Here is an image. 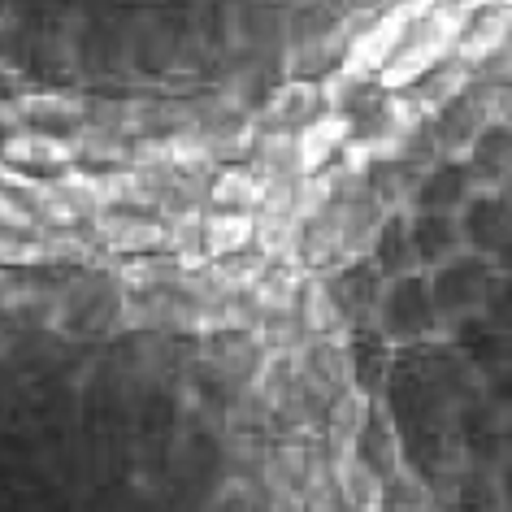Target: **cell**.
<instances>
[{"label":"cell","mask_w":512,"mask_h":512,"mask_svg":"<svg viewBox=\"0 0 512 512\" xmlns=\"http://www.w3.org/2000/svg\"><path fill=\"white\" fill-rule=\"evenodd\" d=\"M270 495L278 508L296 512H330V465L317 447H278L265 456Z\"/></svg>","instance_id":"7a4b0ae2"},{"label":"cell","mask_w":512,"mask_h":512,"mask_svg":"<svg viewBox=\"0 0 512 512\" xmlns=\"http://www.w3.org/2000/svg\"><path fill=\"white\" fill-rule=\"evenodd\" d=\"M508 40H512V5H495V9H486L482 18L469 22L465 40L456 48V61L473 74V70H482L486 61H495L504 53Z\"/></svg>","instance_id":"5b68a950"},{"label":"cell","mask_w":512,"mask_h":512,"mask_svg":"<svg viewBox=\"0 0 512 512\" xmlns=\"http://www.w3.org/2000/svg\"><path fill=\"white\" fill-rule=\"evenodd\" d=\"M326 100H322V83H287L283 92L270 96V105H265V122H270V131H304L309 122L322 118Z\"/></svg>","instance_id":"ba28073f"},{"label":"cell","mask_w":512,"mask_h":512,"mask_svg":"<svg viewBox=\"0 0 512 512\" xmlns=\"http://www.w3.org/2000/svg\"><path fill=\"white\" fill-rule=\"evenodd\" d=\"M74 148H79V161H96V165H122L131 161V139L113 126H83L74 135Z\"/></svg>","instance_id":"5bb4252c"},{"label":"cell","mask_w":512,"mask_h":512,"mask_svg":"<svg viewBox=\"0 0 512 512\" xmlns=\"http://www.w3.org/2000/svg\"><path fill=\"white\" fill-rule=\"evenodd\" d=\"M178 261H131L122 270V283L131 287V291H157V287H170V283H178Z\"/></svg>","instance_id":"d6986e66"},{"label":"cell","mask_w":512,"mask_h":512,"mask_svg":"<svg viewBox=\"0 0 512 512\" xmlns=\"http://www.w3.org/2000/svg\"><path fill=\"white\" fill-rule=\"evenodd\" d=\"M326 430H330V447H356V439L369 430V400L365 391H339L330 400V413H326Z\"/></svg>","instance_id":"4fadbf2b"},{"label":"cell","mask_w":512,"mask_h":512,"mask_svg":"<svg viewBox=\"0 0 512 512\" xmlns=\"http://www.w3.org/2000/svg\"><path fill=\"white\" fill-rule=\"evenodd\" d=\"M18 126H22V109H18V100H0V131L14 135Z\"/></svg>","instance_id":"7402d4cb"},{"label":"cell","mask_w":512,"mask_h":512,"mask_svg":"<svg viewBox=\"0 0 512 512\" xmlns=\"http://www.w3.org/2000/svg\"><path fill=\"white\" fill-rule=\"evenodd\" d=\"M22 122H83L87 105L79 96H61V92H40V96H22L18 100Z\"/></svg>","instance_id":"9a60e30c"},{"label":"cell","mask_w":512,"mask_h":512,"mask_svg":"<svg viewBox=\"0 0 512 512\" xmlns=\"http://www.w3.org/2000/svg\"><path fill=\"white\" fill-rule=\"evenodd\" d=\"M209 200L222 213H252L256 217L261 213V200H265V183L252 170H222L209 187Z\"/></svg>","instance_id":"7c38bea8"},{"label":"cell","mask_w":512,"mask_h":512,"mask_svg":"<svg viewBox=\"0 0 512 512\" xmlns=\"http://www.w3.org/2000/svg\"><path fill=\"white\" fill-rule=\"evenodd\" d=\"M252 165L261 183H274V178H300L296 165V131H261L252 148Z\"/></svg>","instance_id":"8fae6325"},{"label":"cell","mask_w":512,"mask_h":512,"mask_svg":"<svg viewBox=\"0 0 512 512\" xmlns=\"http://www.w3.org/2000/svg\"><path fill=\"white\" fill-rule=\"evenodd\" d=\"M335 191H339V178L335 174L300 178V183H296V209H291V217H296L300 226H313L317 217H322L330 204H335Z\"/></svg>","instance_id":"2e32d148"},{"label":"cell","mask_w":512,"mask_h":512,"mask_svg":"<svg viewBox=\"0 0 512 512\" xmlns=\"http://www.w3.org/2000/svg\"><path fill=\"white\" fill-rule=\"evenodd\" d=\"M92 239L105 243L113 252H157L165 248L170 230L161 222H148V217H126V213H105L92 222Z\"/></svg>","instance_id":"52a82bcc"},{"label":"cell","mask_w":512,"mask_h":512,"mask_svg":"<svg viewBox=\"0 0 512 512\" xmlns=\"http://www.w3.org/2000/svg\"><path fill=\"white\" fill-rule=\"evenodd\" d=\"M252 243H256V217L252 213L204 217V252H209V261H226V256L252 252Z\"/></svg>","instance_id":"9c48e42d"},{"label":"cell","mask_w":512,"mask_h":512,"mask_svg":"<svg viewBox=\"0 0 512 512\" xmlns=\"http://www.w3.org/2000/svg\"><path fill=\"white\" fill-rule=\"evenodd\" d=\"M170 139V165H174V174H204V170H213L217 165V144H213V131L209 126H200V122H191L183 126V131H174V135H165Z\"/></svg>","instance_id":"30bf717a"},{"label":"cell","mask_w":512,"mask_h":512,"mask_svg":"<svg viewBox=\"0 0 512 512\" xmlns=\"http://www.w3.org/2000/svg\"><path fill=\"white\" fill-rule=\"evenodd\" d=\"M48 248V261H92V248L79 235H40Z\"/></svg>","instance_id":"44dd1931"},{"label":"cell","mask_w":512,"mask_h":512,"mask_svg":"<svg viewBox=\"0 0 512 512\" xmlns=\"http://www.w3.org/2000/svg\"><path fill=\"white\" fill-rule=\"evenodd\" d=\"M348 131H352L348 113H322L317 122H309L304 131H296V165H300V178L326 174L330 157H335V152L348 144Z\"/></svg>","instance_id":"277c9868"},{"label":"cell","mask_w":512,"mask_h":512,"mask_svg":"<svg viewBox=\"0 0 512 512\" xmlns=\"http://www.w3.org/2000/svg\"><path fill=\"white\" fill-rule=\"evenodd\" d=\"M330 478L348 512H382V478L356 447H330Z\"/></svg>","instance_id":"3957f363"},{"label":"cell","mask_w":512,"mask_h":512,"mask_svg":"<svg viewBox=\"0 0 512 512\" xmlns=\"http://www.w3.org/2000/svg\"><path fill=\"white\" fill-rule=\"evenodd\" d=\"M0 230H9V235H31V230H40V217H35V209L14 187H0Z\"/></svg>","instance_id":"ffe728a7"},{"label":"cell","mask_w":512,"mask_h":512,"mask_svg":"<svg viewBox=\"0 0 512 512\" xmlns=\"http://www.w3.org/2000/svg\"><path fill=\"white\" fill-rule=\"evenodd\" d=\"M478 5L482 0H439V5L408 31V40L400 44V53L391 57V66L378 74V83L387 87V92H400V87H417L426 74L447 66V61L456 57L460 40H465Z\"/></svg>","instance_id":"6da1fadb"},{"label":"cell","mask_w":512,"mask_h":512,"mask_svg":"<svg viewBox=\"0 0 512 512\" xmlns=\"http://www.w3.org/2000/svg\"><path fill=\"white\" fill-rule=\"evenodd\" d=\"M0 157L9 165H53V170H66V165H79V148H74V139H61L53 131H14L0 144Z\"/></svg>","instance_id":"8992f818"},{"label":"cell","mask_w":512,"mask_h":512,"mask_svg":"<svg viewBox=\"0 0 512 512\" xmlns=\"http://www.w3.org/2000/svg\"><path fill=\"white\" fill-rule=\"evenodd\" d=\"M300 326H304V335H330L339 326V304L326 291V283H317V278H309V287L300 296Z\"/></svg>","instance_id":"e0dca14e"},{"label":"cell","mask_w":512,"mask_h":512,"mask_svg":"<svg viewBox=\"0 0 512 512\" xmlns=\"http://www.w3.org/2000/svg\"><path fill=\"white\" fill-rule=\"evenodd\" d=\"M31 265H48L44 239H27V235L0 230V270H31Z\"/></svg>","instance_id":"ac0fdd59"}]
</instances>
